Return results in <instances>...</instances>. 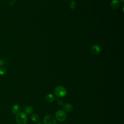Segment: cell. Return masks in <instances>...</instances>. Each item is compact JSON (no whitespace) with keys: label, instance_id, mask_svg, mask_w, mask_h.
I'll use <instances>...</instances> for the list:
<instances>
[{"label":"cell","instance_id":"4","mask_svg":"<svg viewBox=\"0 0 124 124\" xmlns=\"http://www.w3.org/2000/svg\"><path fill=\"white\" fill-rule=\"evenodd\" d=\"M44 124H56V121L52 115H47L44 117Z\"/></svg>","mask_w":124,"mask_h":124},{"label":"cell","instance_id":"6","mask_svg":"<svg viewBox=\"0 0 124 124\" xmlns=\"http://www.w3.org/2000/svg\"><path fill=\"white\" fill-rule=\"evenodd\" d=\"M63 108L67 112H71L73 109V106L70 103H64L62 105Z\"/></svg>","mask_w":124,"mask_h":124},{"label":"cell","instance_id":"2","mask_svg":"<svg viewBox=\"0 0 124 124\" xmlns=\"http://www.w3.org/2000/svg\"><path fill=\"white\" fill-rule=\"evenodd\" d=\"M16 120L17 124H26L27 122L26 114L22 112L18 113L16 117Z\"/></svg>","mask_w":124,"mask_h":124},{"label":"cell","instance_id":"18","mask_svg":"<svg viewBox=\"0 0 124 124\" xmlns=\"http://www.w3.org/2000/svg\"><path fill=\"white\" fill-rule=\"evenodd\" d=\"M41 124V123H38V124Z\"/></svg>","mask_w":124,"mask_h":124},{"label":"cell","instance_id":"17","mask_svg":"<svg viewBox=\"0 0 124 124\" xmlns=\"http://www.w3.org/2000/svg\"><path fill=\"white\" fill-rule=\"evenodd\" d=\"M122 2H124V0H120Z\"/></svg>","mask_w":124,"mask_h":124},{"label":"cell","instance_id":"14","mask_svg":"<svg viewBox=\"0 0 124 124\" xmlns=\"http://www.w3.org/2000/svg\"><path fill=\"white\" fill-rule=\"evenodd\" d=\"M75 5H76L75 2V1L73 0V1L71 2V4H70V8H71V9H74L75 7Z\"/></svg>","mask_w":124,"mask_h":124},{"label":"cell","instance_id":"8","mask_svg":"<svg viewBox=\"0 0 124 124\" xmlns=\"http://www.w3.org/2000/svg\"><path fill=\"white\" fill-rule=\"evenodd\" d=\"M20 110V107L18 104L14 105L12 108V112L14 114H17Z\"/></svg>","mask_w":124,"mask_h":124},{"label":"cell","instance_id":"11","mask_svg":"<svg viewBox=\"0 0 124 124\" xmlns=\"http://www.w3.org/2000/svg\"><path fill=\"white\" fill-rule=\"evenodd\" d=\"M31 120L34 122H38L39 121V120H40L39 116L37 114H35V113L32 114L31 115Z\"/></svg>","mask_w":124,"mask_h":124},{"label":"cell","instance_id":"15","mask_svg":"<svg viewBox=\"0 0 124 124\" xmlns=\"http://www.w3.org/2000/svg\"><path fill=\"white\" fill-rule=\"evenodd\" d=\"M58 104L59 105V106H62V105L63 104V102L61 100H58Z\"/></svg>","mask_w":124,"mask_h":124},{"label":"cell","instance_id":"16","mask_svg":"<svg viewBox=\"0 0 124 124\" xmlns=\"http://www.w3.org/2000/svg\"><path fill=\"white\" fill-rule=\"evenodd\" d=\"M14 4V2L13 1H10L9 2V5L10 6H12Z\"/></svg>","mask_w":124,"mask_h":124},{"label":"cell","instance_id":"12","mask_svg":"<svg viewBox=\"0 0 124 124\" xmlns=\"http://www.w3.org/2000/svg\"><path fill=\"white\" fill-rule=\"evenodd\" d=\"M7 71V69L4 67H1L0 68V75H4L6 74Z\"/></svg>","mask_w":124,"mask_h":124},{"label":"cell","instance_id":"10","mask_svg":"<svg viewBox=\"0 0 124 124\" xmlns=\"http://www.w3.org/2000/svg\"><path fill=\"white\" fill-rule=\"evenodd\" d=\"M33 108L31 106H27L25 108V113L27 115H30L33 112Z\"/></svg>","mask_w":124,"mask_h":124},{"label":"cell","instance_id":"3","mask_svg":"<svg viewBox=\"0 0 124 124\" xmlns=\"http://www.w3.org/2000/svg\"><path fill=\"white\" fill-rule=\"evenodd\" d=\"M55 116L57 120L60 121H64L66 120L67 115L65 111L62 110H59L55 113Z\"/></svg>","mask_w":124,"mask_h":124},{"label":"cell","instance_id":"7","mask_svg":"<svg viewBox=\"0 0 124 124\" xmlns=\"http://www.w3.org/2000/svg\"><path fill=\"white\" fill-rule=\"evenodd\" d=\"M55 96L53 94L49 93L46 96L45 99H46V101L47 103H50L54 101V100H55Z\"/></svg>","mask_w":124,"mask_h":124},{"label":"cell","instance_id":"13","mask_svg":"<svg viewBox=\"0 0 124 124\" xmlns=\"http://www.w3.org/2000/svg\"><path fill=\"white\" fill-rule=\"evenodd\" d=\"M5 61L4 59H0V67H2V66L5 65Z\"/></svg>","mask_w":124,"mask_h":124},{"label":"cell","instance_id":"9","mask_svg":"<svg viewBox=\"0 0 124 124\" xmlns=\"http://www.w3.org/2000/svg\"><path fill=\"white\" fill-rule=\"evenodd\" d=\"M120 2L118 0H113L111 3V7L113 9H116L119 7Z\"/></svg>","mask_w":124,"mask_h":124},{"label":"cell","instance_id":"5","mask_svg":"<svg viewBox=\"0 0 124 124\" xmlns=\"http://www.w3.org/2000/svg\"><path fill=\"white\" fill-rule=\"evenodd\" d=\"M100 50H101L100 47L97 45H95L92 46L91 49V51L92 53L94 55L98 54L100 52Z\"/></svg>","mask_w":124,"mask_h":124},{"label":"cell","instance_id":"19","mask_svg":"<svg viewBox=\"0 0 124 124\" xmlns=\"http://www.w3.org/2000/svg\"></svg>","mask_w":124,"mask_h":124},{"label":"cell","instance_id":"1","mask_svg":"<svg viewBox=\"0 0 124 124\" xmlns=\"http://www.w3.org/2000/svg\"><path fill=\"white\" fill-rule=\"evenodd\" d=\"M54 93L57 97H62L66 95L67 91L64 87L59 86L55 89Z\"/></svg>","mask_w":124,"mask_h":124}]
</instances>
